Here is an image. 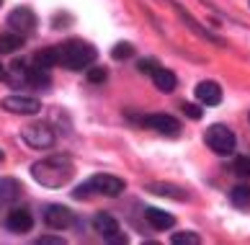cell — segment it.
<instances>
[{"instance_id":"1","label":"cell","mask_w":250,"mask_h":245,"mask_svg":"<svg viewBox=\"0 0 250 245\" xmlns=\"http://www.w3.org/2000/svg\"><path fill=\"white\" fill-rule=\"evenodd\" d=\"M72 176H75V165H72V160L67 155H49L31 165V178L47 188L67 186L72 181Z\"/></svg>"},{"instance_id":"2","label":"cell","mask_w":250,"mask_h":245,"mask_svg":"<svg viewBox=\"0 0 250 245\" xmlns=\"http://www.w3.org/2000/svg\"><path fill=\"white\" fill-rule=\"evenodd\" d=\"M96 57H98L96 46L83 39H70L60 46V62L70 70H88L96 62Z\"/></svg>"},{"instance_id":"3","label":"cell","mask_w":250,"mask_h":245,"mask_svg":"<svg viewBox=\"0 0 250 245\" xmlns=\"http://www.w3.org/2000/svg\"><path fill=\"white\" fill-rule=\"evenodd\" d=\"M126 183L116 176H108V173H98L93 178H88L85 183H80L75 188V199H88L90 194H101V196H122L124 194Z\"/></svg>"},{"instance_id":"4","label":"cell","mask_w":250,"mask_h":245,"mask_svg":"<svg viewBox=\"0 0 250 245\" xmlns=\"http://www.w3.org/2000/svg\"><path fill=\"white\" fill-rule=\"evenodd\" d=\"M204 139H207L211 153H217V155H232L235 153V134L225 124H211L207 129V134H204Z\"/></svg>"},{"instance_id":"5","label":"cell","mask_w":250,"mask_h":245,"mask_svg":"<svg viewBox=\"0 0 250 245\" xmlns=\"http://www.w3.org/2000/svg\"><path fill=\"white\" fill-rule=\"evenodd\" d=\"M21 139L34 150H47V147L54 145V132L49 129V124L36 121V124H26L21 129Z\"/></svg>"},{"instance_id":"6","label":"cell","mask_w":250,"mask_h":245,"mask_svg":"<svg viewBox=\"0 0 250 245\" xmlns=\"http://www.w3.org/2000/svg\"><path fill=\"white\" fill-rule=\"evenodd\" d=\"M8 26H11L16 34L29 36V34L36 31V13L29 5H18L16 11H11V16H8Z\"/></svg>"},{"instance_id":"7","label":"cell","mask_w":250,"mask_h":245,"mask_svg":"<svg viewBox=\"0 0 250 245\" xmlns=\"http://www.w3.org/2000/svg\"><path fill=\"white\" fill-rule=\"evenodd\" d=\"M142 124L155 129L157 134H165V137H178L181 134V121L168 116V114H147V116H142Z\"/></svg>"},{"instance_id":"8","label":"cell","mask_w":250,"mask_h":245,"mask_svg":"<svg viewBox=\"0 0 250 245\" xmlns=\"http://www.w3.org/2000/svg\"><path fill=\"white\" fill-rule=\"evenodd\" d=\"M93 227H96V232L104 235V240H106V243H126V235H124L122 230H119V222H116L108 212L96 214Z\"/></svg>"},{"instance_id":"9","label":"cell","mask_w":250,"mask_h":245,"mask_svg":"<svg viewBox=\"0 0 250 245\" xmlns=\"http://www.w3.org/2000/svg\"><path fill=\"white\" fill-rule=\"evenodd\" d=\"M0 106L5 111H11V114H21V116H31L42 111V103L31 96H5Z\"/></svg>"},{"instance_id":"10","label":"cell","mask_w":250,"mask_h":245,"mask_svg":"<svg viewBox=\"0 0 250 245\" xmlns=\"http://www.w3.org/2000/svg\"><path fill=\"white\" fill-rule=\"evenodd\" d=\"M44 222H47L52 230H64L72 224V212L62 204H49L47 209H44Z\"/></svg>"},{"instance_id":"11","label":"cell","mask_w":250,"mask_h":245,"mask_svg":"<svg viewBox=\"0 0 250 245\" xmlns=\"http://www.w3.org/2000/svg\"><path fill=\"white\" fill-rule=\"evenodd\" d=\"M5 227L11 230V232H18V235H23V232H31L34 227V217L29 209H11L5 217Z\"/></svg>"},{"instance_id":"12","label":"cell","mask_w":250,"mask_h":245,"mask_svg":"<svg viewBox=\"0 0 250 245\" xmlns=\"http://www.w3.org/2000/svg\"><path fill=\"white\" fill-rule=\"evenodd\" d=\"M196 98L204 103V106H217V103L222 101V88L214 80H204V83L196 86Z\"/></svg>"},{"instance_id":"13","label":"cell","mask_w":250,"mask_h":245,"mask_svg":"<svg viewBox=\"0 0 250 245\" xmlns=\"http://www.w3.org/2000/svg\"><path fill=\"white\" fill-rule=\"evenodd\" d=\"M145 220L150 222L155 230H170L175 224V217L168 214V212H163V209H157V206H147V209H145Z\"/></svg>"},{"instance_id":"14","label":"cell","mask_w":250,"mask_h":245,"mask_svg":"<svg viewBox=\"0 0 250 245\" xmlns=\"http://www.w3.org/2000/svg\"><path fill=\"white\" fill-rule=\"evenodd\" d=\"M23 78H26V83H29V86H34V88H49V86H52L49 70L39 67V65H34V67H23Z\"/></svg>"},{"instance_id":"15","label":"cell","mask_w":250,"mask_h":245,"mask_svg":"<svg viewBox=\"0 0 250 245\" xmlns=\"http://www.w3.org/2000/svg\"><path fill=\"white\" fill-rule=\"evenodd\" d=\"M152 80H155V88L163 90V93H173L175 86H178V78H175V72L165 70V67H157L152 72Z\"/></svg>"},{"instance_id":"16","label":"cell","mask_w":250,"mask_h":245,"mask_svg":"<svg viewBox=\"0 0 250 245\" xmlns=\"http://www.w3.org/2000/svg\"><path fill=\"white\" fill-rule=\"evenodd\" d=\"M34 65H39L44 70H52L54 65H60V46H44V49L36 52Z\"/></svg>"},{"instance_id":"17","label":"cell","mask_w":250,"mask_h":245,"mask_svg":"<svg viewBox=\"0 0 250 245\" xmlns=\"http://www.w3.org/2000/svg\"><path fill=\"white\" fill-rule=\"evenodd\" d=\"M21 191H23V186L18 183L16 178H0V201L11 204L21 196Z\"/></svg>"},{"instance_id":"18","label":"cell","mask_w":250,"mask_h":245,"mask_svg":"<svg viewBox=\"0 0 250 245\" xmlns=\"http://www.w3.org/2000/svg\"><path fill=\"white\" fill-rule=\"evenodd\" d=\"M147 188H150L152 194H157V196H170V199H175V201H186L188 199V194L183 191V188L170 186V183H150Z\"/></svg>"},{"instance_id":"19","label":"cell","mask_w":250,"mask_h":245,"mask_svg":"<svg viewBox=\"0 0 250 245\" xmlns=\"http://www.w3.org/2000/svg\"><path fill=\"white\" fill-rule=\"evenodd\" d=\"M21 46H23V36L21 34H16V31L0 34V54H11L16 49H21Z\"/></svg>"},{"instance_id":"20","label":"cell","mask_w":250,"mask_h":245,"mask_svg":"<svg viewBox=\"0 0 250 245\" xmlns=\"http://www.w3.org/2000/svg\"><path fill=\"white\" fill-rule=\"evenodd\" d=\"M229 199H232V204H235V206H240V209L250 206V186H248V183L235 186L232 191H229Z\"/></svg>"},{"instance_id":"21","label":"cell","mask_w":250,"mask_h":245,"mask_svg":"<svg viewBox=\"0 0 250 245\" xmlns=\"http://www.w3.org/2000/svg\"><path fill=\"white\" fill-rule=\"evenodd\" d=\"M170 243L173 245H199L201 238H199L196 232H175L173 238H170Z\"/></svg>"},{"instance_id":"22","label":"cell","mask_w":250,"mask_h":245,"mask_svg":"<svg viewBox=\"0 0 250 245\" xmlns=\"http://www.w3.org/2000/svg\"><path fill=\"white\" fill-rule=\"evenodd\" d=\"M232 173L240 178H250V155H243L232 163Z\"/></svg>"},{"instance_id":"23","label":"cell","mask_w":250,"mask_h":245,"mask_svg":"<svg viewBox=\"0 0 250 245\" xmlns=\"http://www.w3.org/2000/svg\"><path fill=\"white\" fill-rule=\"evenodd\" d=\"M132 54H134V46L129 44V42H122V44H116V46H114L111 57H114V60H129Z\"/></svg>"},{"instance_id":"24","label":"cell","mask_w":250,"mask_h":245,"mask_svg":"<svg viewBox=\"0 0 250 245\" xmlns=\"http://www.w3.org/2000/svg\"><path fill=\"white\" fill-rule=\"evenodd\" d=\"M181 111H183V114H186L188 119H193V121H199V119L204 116V109H199L196 103H183Z\"/></svg>"},{"instance_id":"25","label":"cell","mask_w":250,"mask_h":245,"mask_svg":"<svg viewBox=\"0 0 250 245\" xmlns=\"http://www.w3.org/2000/svg\"><path fill=\"white\" fill-rule=\"evenodd\" d=\"M160 65H157V60H152V57H147V60H140L137 62V70L140 72H145V75H152Z\"/></svg>"},{"instance_id":"26","label":"cell","mask_w":250,"mask_h":245,"mask_svg":"<svg viewBox=\"0 0 250 245\" xmlns=\"http://www.w3.org/2000/svg\"><path fill=\"white\" fill-rule=\"evenodd\" d=\"M106 78H108L106 67H88V80L90 83H104Z\"/></svg>"},{"instance_id":"27","label":"cell","mask_w":250,"mask_h":245,"mask_svg":"<svg viewBox=\"0 0 250 245\" xmlns=\"http://www.w3.org/2000/svg\"><path fill=\"white\" fill-rule=\"evenodd\" d=\"M36 243H39V245H62L64 238H60V235H42Z\"/></svg>"},{"instance_id":"28","label":"cell","mask_w":250,"mask_h":245,"mask_svg":"<svg viewBox=\"0 0 250 245\" xmlns=\"http://www.w3.org/2000/svg\"><path fill=\"white\" fill-rule=\"evenodd\" d=\"M0 80H8V70H5L3 62H0Z\"/></svg>"},{"instance_id":"29","label":"cell","mask_w":250,"mask_h":245,"mask_svg":"<svg viewBox=\"0 0 250 245\" xmlns=\"http://www.w3.org/2000/svg\"><path fill=\"white\" fill-rule=\"evenodd\" d=\"M0 163H3V150H0Z\"/></svg>"},{"instance_id":"30","label":"cell","mask_w":250,"mask_h":245,"mask_svg":"<svg viewBox=\"0 0 250 245\" xmlns=\"http://www.w3.org/2000/svg\"><path fill=\"white\" fill-rule=\"evenodd\" d=\"M0 5H3V0H0Z\"/></svg>"}]
</instances>
